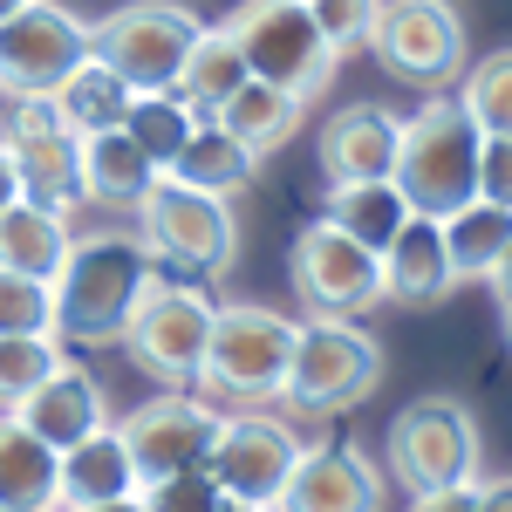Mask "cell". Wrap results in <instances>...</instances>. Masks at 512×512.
<instances>
[{"instance_id":"1","label":"cell","mask_w":512,"mask_h":512,"mask_svg":"<svg viewBox=\"0 0 512 512\" xmlns=\"http://www.w3.org/2000/svg\"><path fill=\"white\" fill-rule=\"evenodd\" d=\"M158 280V253L137 233H89L69 239L62 274L48 280L55 294V342H123V321L137 315L144 287Z\"/></svg>"},{"instance_id":"2","label":"cell","mask_w":512,"mask_h":512,"mask_svg":"<svg viewBox=\"0 0 512 512\" xmlns=\"http://www.w3.org/2000/svg\"><path fill=\"white\" fill-rule=\"evenodd\" d=\"M390 185L410 205V219H431V226H444L478 198V130L458 117V103L431 96L417 117L396 123Z\"/></svg>"},{"instance_id":"3","label":"cell","mask_w":512,"mask_h":512,"mask_svg":"<svg viewBox=\"0 0 512 512\" xmlns=\"http://www.w3.org/2000/svg\"><path fill=\"white\" fill-rule=\"evenodd\" d=\"M226 35H233L246 76L267 82V89H287L294 103H315L321 89L335 82V62H342L321 41L315 14L294 7V0H246L233 21H226Z\"/></svg>"},{"instance_id":"4","label":"cell","mask_w":512,"mask_h":512,"mask_svg":"<svg viewBox=\"0 0 512 512\" xmlns=\"http://www.w3.org/2000/svg\"><path fill=\"white\" fill-rule=\"evenodd\" d=\"M294 335H301V321L274 315V308H260V301H226V308H212V335H205L198 383L212 396H233V403L280 396Z\"/></svg>"},{"instance_id":"5","label":"cell","mask_w":512,"mask_h":512,"mask_svg":"<svg viewBox=\"0 0 512 512\" xmlns=\"http://www.w3.org/2000/svg\"><path fill=\"white\" fill-rule=\"evenodd\" d=\"M198 28L205 21H198L192 7H178V0H137V7H117L103 28H89V55L130 96H164L178 82V69H185Z\"/></svg>"},{"instance_id":"6","label":"cell","mask_w":512,"mask_h":512,"mask_svg":"<svg viewBox=\"0 0 512 512\" xmlns=\"http://www.w3.org/2000/svg\"><path fill=\"white\" fill-rule=\"evenodd\" d=\"M376 376H383L376 335H362L355 321H301L280 396L308 417H335V410H349L376 390Z\"/></svg>"},{"instance_id":"7","label":"cell","mask_w":512,"mask_h":512,"mask_svg":"<svg viewBox=\"0 0 512 512\" xmlns=\"http://www.w3.org/2000/svg\"><path fill=\"white\" fill-rule=\"evenodd\" d=\"M390 478L424 499L451 485H478V424L458 396H424L390 424Z\"/></svg>"},{"instance_id":"8","label":"cell","mask_w":512,"mask_h":512,"mask_svg":"<svg viewBox=\"0 0 512 512\" xmlns=\"http://www.w3.org/2000/svg\"><path fill=\"white\" fill-rule=\"evenodd\" d=\"M205 335H212V301L198 294L192 280H151L137 315L123 321V349L130 362L164 383V390H185L198 383V362H205Z\"/></svg>"},{"instance_id":"9","label":"cell","mask_w":512,"mask_h":512,"mask_svg":"<svg viewBox=\"0 0 512 512\" xmlns=\"http://www.w3.org/2000/svg\"><path fill=\"white\" fill-rule=\"evenodd\" d=\"M89 62V21L55 0H28L0 21V89L14 103H48L62 82Z\"/></svg>"},{"instance_id":"10","label":"cell","mask_w":512,"mask_h":512,"mask_svg":"<svg viewBox=\"0 0 512 512\" xmlns=\"http://www.w3.org/2000/svg\"><path fill=\"white\" fill-rule=\"evenodd\" d=\"M137 219H144V246L158 260H178L192 274H226L239 253V219L226 198H205L178 178H151V192L137 198Z\"/></svg>"},{"instance_id":"11","label":"cell","mask_w":512,"mask_h":512,"mask_svg":"<svg viewBox=\"0 0 512 512\" xmlns=\"http://www.w3.org/2000/svg\"><path fill=\"white\" fill-rule=\"evenodd\" d=\"M123 437V458L137 472V492L158 485V478H178V472H205L212 444H219V410L198 403L185 390H164L151 403H137L130 417L117 424Z\"/></svg>"},{"instance_id":"12","label":"cell","mask_w":512,"mask_h":512,"mask_svg":"<svg viewBox=\"0 0 512 512\" xmlns=\"http://www.w3.org/2000/svg\"><path fill=\"white\" fill-rule=\"evenodd\" d=\"M301 458V437L287 431L280 417L267 410H239V417H219V444L205 458V478L219 485L226 506H253V512H274L280 485Z\"/></svg>"},{"instance_id":"13","label":"cell","mask_w":512,"mask_h":512,"mask_svg":"<svg viewBox=\"0 0 512 512\" xmlns=\"http://www.w3.org/2000/svg\"><path fill=\"white\" fill-rule=\"evenodd\" d=\"M369 48L390 62V76L437 89L465 69V21L451 0H376Z\"/></svg>"},{"instance_id":"14","label":"cell","mask_w":512,"mask_h":512,"mask_svg":"<svg viewBox=\"0 0 512 512\" xmlns=\"http://www.w3.org/2000/svg\"><path fill=\"white\" fill-rule=\"evenodd\" d=\"M294 294L308 301V321H355L383 301V260L315 219L294 239Z\"/></svg>"},{"instance_id":"15","label":"cell","mask_w":512,"mask_h":512,"mask_svg":"<svg viewBox=\"0 0 512 512\" xmlns=\"http://www.w3.org/2000/svg\"><path fill=\"white\" fill-rule=\"evenodd\" d=\"M7 158H14V178H21V198L28 205H48L69 219V205H82L76 185V130L55 117V103H14L7 117Z\"/></svg>"},{"instance_id":"16","label":"cell","mask_w":512,"mask_h":512,"mask_svg":"<svg viewBox=\"0 0 512 512\" xmlns=\"http://www.w3.org/2000/svg\"><path fill=\"white\" fill-rule=\"evenodd\" d=\"M274 512H383V478L349 444H301Z\"/></svg>"},{"instance_id":"17","label":"cell","mask_w":512,"mask_h":512,"mask_svg":"<svg viewBox=\"0 0 512 512\" xmlns=\"http://www.w3.org/2000/svg\"><path fill=\"white\" fill-rule=\"evenodd\" d=\"M7 417L35 437V444H48L55 458H62V451H76L82 437L110 431V417H103V383H96L89 369H76V362H62V369H55L28 403H14Z\"/></svg>"},{"instance_id":"18","label":"cell","mask_w":512,"mask_h":512,"mask_svg":"<svg viewBox=\"0 0 512 512\" xmlns=\"http://www.w3.org/2000/svg\"><path fill=\"white\" fill-rule=\"evenodd\" d=\"M396 158V117L376 103H355L342 117H328L321 130V171L328 185H369V178H390Z\"/></svg>"},{"instance_id":"19","label":"cell","mask_w":512,"mask_h":512,"mask_svg":"<svg viewBox=\"0 0 512 512\" xmlns=\"http://www.w3.org/2000/svg\"><path fill=\"white\" fill-rule=\"evenodd\" d=\"M451 287H458V280H451V260H444V233H437L431 219H410V226L383 246V301L431 308Z\"/></svg>"},{"instance_id":"20","label":"cell","mask_w":512,"mask_h":512,"mask_svg":"<svg viewBox=\"0 0 512 512\" xmlns=\"http://www.w3.org/2000/svg\"><path fill=\"white\" fill-rule=\"evenodd\" d=\"M137 492V472L123 458V437L117 431H96L82 437L76 451L55 458V506L82 512V506H103V499H130Z\"/></svg>"},{"instance_id":"21","label":"cell","mask_w":512,"mask_h":512,"mask_svg":"<svg viewBox=\"0 0 512 512\" xmlns=\"http://www.w3.org/2000/svg\"><path fill=\"white\" fill-rule=\"evenodd\" d=\"M321 226H335L342 239H355L362 253L383 260V246L410 226V205L396 198L390 178H369V185H328V198H321Z\"/></svg>"},{"instance_id":"22","label":"cell","mask_w":512,"mask_h":512,"mask_svg":"<svg viewBox=\"0 0 512 512\" xmlns=\"http://www.w3.org/2000/svg\"><path fill=\"white\" fill-rule=\"evenodd\" d=\"M69 219L48 212V205H7L0 212V274H21V280H55L62 260H69Z\"/></svg>"},{"instance_id":"23","label":"cell","mask_w":512,"mask_h":512,"mask_svg":"<svg viewBox=\"0 0 512 512\" xmlns=\"http://www.w3.org/2000/svg\"><path fill=\"white\" fill-rule=\"evenodd\" d=\"M437 233H444L451 280H499V274H506V260H512V212H506V205L472 198V205L451 212Z\"/></svg>"},{"instance_id":"24","label":"cell","mask_w":512,"mask_h":512,"mask_svg":"<svg viewBox=\"0 0 512 512\" xmlns=\"http://www.w3.org/2000/svg\"><path fill=\"white\" fill-rule=\"evenodd\" d=\"M246 82H253V76H246V62H239L233 35H226V28H198L192 55H185L178 82H171V96H178L198 123H212L239 96V89H246Z\"/></svg>"},{"instance_id":"25","label":"cell","mask_w":512,"mask_h":512,"mask_svg":"<svg viewBox=\"0 0 512 512\" xmlns=\"http://www.w3.org/2000/svg\"><path fill=\"white\" fill-rule=\"evenodd\" d=\"M151 164L137 158V144L123 130H103V137H76V185L89 205H137L151 192Z\"/></svg>"},{"instance_id":"26","label":"cell","mask_w":512,"mask_h":512,"mask_svg":"<svg viewBox=\"0 0 512 512\" xmlns=\"http://www.w3.org/2000/svg\"><path fill=\"white\" fill-rule=\"evenodd\" d=\"M301 117H308V103H294L287 89L246 82V89H239V96H233V103H226V110H219L212 123H219V130L233 137L239 151H246V158L260 164L267 151H280V144H287V137L301 130Z\"/></svg>"},{"instance_id":"27","label":"cell","mask_w":512,"mask_h":512,"mask_svg":"<svg viewBox=\"0 0 512 512\" xmlns=\"http://www.w3.org/2000/svg\"><path fill=\"white\" fill-rule=\"evenodd\" d=\"M0 512H62L55 506V451L35 444L14 417H0Z\"/></svg>"},{"instance_id":"28","label":"cell","mask_w":512,"mask_h":512,"mask_svg":"<svg viewBox=\"0 0 512 512\" xmlns=\"http://www.w3.org/2000/svg\"><path fill=\"white\" fill-rule=\"evenodd\" d=\"M164 178H178V185H192V192H205V198H233L239 185H253V158L239 151L219 123H198Z\"/></svg>"},{"instance_id":"29","label":"cell","mask_w":512,"mask_h":512,"mask_svg":"<svg viewBox=\"0 0 512 512\" xmlns=\"http://www.w3.org/2000/svg\"><path fill=\"white\" fill-rule=\"evenodd\" d=\"M48 103H55V117L69 123L76 137H103V130H123L130 89H123V82L110 76V69H103L96 55H89V62H82V69H76L69 82H62V89H55Z\"/></svg>"},{"instance_id":"30","label":"cell","mask_w":512,"mask_h":512,"mask_svg":"<svg viewBox=\"0 0 512 512\" xmlns=\"http://www.w3.org/2000/svg\"><path fill=\"white\" fill-rule=\"evenodd\" d=\"M198 130V117L164 89V96H130V110H123V137L137 144V158L151 164V171H171L178 164V151H185V137Z\"/></svg>"},{"instance_id":"31","label":"cell","mask_w":512,"mask_h":512,"mask_svg":"<svg viewBox=\"0 0 512 512\" xmlns=\"http://www.w3.org/2000/svg\"><path fill=\"white\" fill-rule=\"evenodd\" d=\"M55 369H62V342L55 335H0V417L14 403H28Z\"/></svg>"},{"instance_id":"32","label":"cell","mask_w":512,"mask_h":512,"mask_svg":"<svg viewBox=\"0 0 512 512\" xmlns=\"http://www.w3.org/2000/svg\"><path fill=\"white\" fill-rule=\"evenodd\" d=\"M458 117L472 123L478 137H512V55H485L465 76Z\"/></svg>"},{"instance_id":"33","label":"cell","mask_w":512,"mask_h":512,"mask_svg":"<svg viewBox=\"0 0 512 512\" xmlns=\"http://www.w3.org/2000/svg\"><path fill=\"white\" fill-rule=\"evenodd\" d=\"M0 335H55V294H48V280L0 274Z\"/></svg>"},{"instance_id":"34","label":"cell","mask_w":512,"mask_h":512,"mask_svg":"<svg viewBox=\"0 0 512 512\" xmlns=\"http://www.w3.org/2000/svg\"><path fill=\"white\" fill-rule=\"evenodd\" d=\"M137 499H144V512H226V499H219V485H212L205 472L158 478V485H144Z\"/></svg>"},{"instance_id":"35","label":"cell","mask_w":512,"mask_h":512,"mask_svg":"<svg viewBox=\"0 0 512 512\" xmlns=\"http://www.w3.org/2000/svg\"><path fill=\"white\" fill-rule=\"evenodd\" d=\"M308 14H315L321 41H328V48L342 55V48H362V41H369V21H376V0H315Z\"/></svg>"},{"instance_id":"36","label":"cell","mask_w":512,"mask_h":512,"mask_svg":"<svg viewBox=\"0 0 512 512\" xmlns=\"http://www.w3.org/2000/svg\"><path fill=\"white\" fill-rule=\"evenodd\" d=\"M478 198L512 212V137H478Z\"/></svg>"},{"instance_id":"37","label":"cell","mask_w":512,"mask_h":512,"mask_svg":"<svg viewBox=\"0 0 512 512\" xmlns=\"http://www.w3.org/2000/svg\"><path fill=\"white\" fill-rule=\"evenodd\" d=\"M478 506V485H451V492H424L410 499V512H472Z\"/></svg>"},{"instance_id":"38","label":"cell","mask_w":512,"mask_h":512,"mask_svg":"<svg viewBox=\"0 0 512 512\" xmlns=\"http://www.w3.org/2000/svg\"><path fill=\"white\" fill-rule=\"evenodd\" d=\"M7 205H21V178H14V158H7V144H0V212Z\"/></svg>"},{"instance_id":"39","label":"cell","mask_w":512,"mask_h":512,"mask_svg":"<svg viewBox=\"0 0 512 512\" xmlns=\"http://www.w3.org/2000/svg\"><path fill=\"white\" fill-rule=\"evenodd\" d=\"M472 512H512V492H506V485H478V506Z\"/></svg>"},{"instance_id":"40","label":"cell","mask_w":512,"mask_h":512,"mask_svg":"<svg viewBox=\"0 0 512 512\" xmlns=\"http://www.w3.org/2000/svg\"><path fill=\"white\" fill-rule=\"evenodd\" d=\"M82 512H144V499L130 492V499H103V506H82Z\"/></svg>"},{"instance_id":"41","label":"cell","mask_w":512,"mask_h":512,"mask_svg":"<svg viewBox=\"0 0 512 512\" xmlns=\"http://www.w3.org/2000/svg\"><path fill=\"white\" fill-rule=\"evenodd\" d=\"M21 7H28V0H0V21H7V14H21Z\"/></svg>"},{"instance_id":"42","label":"cell","mask_w":512,"mask_h":512,"mask_svg":"<svg viewBox=\"0 0 512 512\" xmlns=\"http://www.w3.org/2000/svg\"><path fill=\"white\" fill-rule=\"evenodd\" d=\"M226 512H253V506H226Z\"/></svg>"},{"instance_id":"43","label":"cell","mask_w":512,"mask_h":512,"mask_svg":"<svg viewBox=\"0 0 512 512\" xmlns=\"http://www.w3.org/2000/svg\"><path fill=\"white\" fill-rule=\"evenodd\" d=\"M294 7H315V0H294Z\"/></svg>"}]
</instances>
